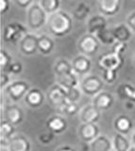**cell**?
Wrapping results in <instances>:
<instances>
[{
	"instance_id": "obj_6",
	"label": "cell",
	"mask_w": 135,
	"mask_h": 151,
	"mask_svg": "<svg viewBox=\"0 0 135 151\" xmlns=\"http://www.w3.org/2000/svg\"><path fill=\"white\" fill-rule=\"evenodd\" d=\"M30 84L26 80H13L11 83L3 90L8 97L12 101V103H16L24 99L26 94L30 90Z\"/></svg>"
},
{
	"instance_id": "obj_34",
	"label": "cell",
	"mask_w": 135,
	"mask_h": 151,
	"mask_svg": "<svg viewBox=\"0 0 135 151\" xmlns=\"http://www.w3.org/2000/svg\"><path fill=\"white\" fill-rule=\"evenodd\" d=\"M82 92L80 87L73 88L67 91V101L71 103H78L82 96Z\"/></svg>"
},
{
	"instance_id": "obj_32",
	"label": "cell",
	"mask_w": 135,
	"mask_h": 151,
	"mask_svg": "<svg viewBox=\"0 0 135 151\" xmlns=\"http://www.w3.org/2000/svg\"><path fill=\"white\" fill-rule=\"evenodd\" d=\"M80 106H78V103H71L68 102L67 104L60 109V110L58 111V113L62 115H64L65 117L66 116H75V115H78V113L80 111Z\"/></svg>"
},
{
	"instance_id": "obj_5",
	"label": "cell",
	"mask_w": 135,
	"mask_h": 151,
	"mask_svg": "<svg viewBox=\"0 0 135 151\" xmlns=\"http://www.w3.org/2000/svg\"><path fill=\"white\" fill-rule=\"evenodd\" d=\"M100 42L96 35L86 33L82 35L78 41L77 47L80 54L85 55L87 57H92L96 55L100 48Z\"/></svg>"
},
{
	"instance_id": "obj_36",
	"label": "cell",
	"mask_w": 135,
	"mask_h": 151,
	"mask_svg": "<svg viewBox=\"0 0 135 151\" xmlns=\"http://www.w3.org/2000/svg\"><path fill=\"white\" fill-rule=\"evenodd\" d=\"M102 78L105 81V83L108 84H113L118 77V72L114 71H102Z\"/></svg>"
},
{
	"instance_id": "obj_44",
	"label": "cell",
	"mask_w": 135,
	"mask_h": 151,
	"mask_svg": "<svg viewBox=\"0 0 135 151\" xmlns=\"http://www.w3.org/2000/svg\"><path fill=\"white\" fill-rule=\"evenodd\" d=\"M130 141H131L132 146H134V147H135V129L132 131L131 136H130Z\"/></svg>"
},
{
	"instance_id": "obj_33",
	"label": "cell",
	"mask_w": 135,
	"mask_h": 151,
	"mask_svg": "<svg viewBox=\"0 0 135 151\" xmlns=\"http://www.w3.org/2000/svg\"><path fill=\"white\" fill-rule=\"evenodd\" d=\"M12 63L13 61L11 55L7 50L2 48L0 50V69H1V72H7Z\"/></svg>"
},
{
	"instance_id": "obj_3",
	"label": "cell",
	"mask_w": 135,
	"mask_h": 151,
	"mask_svg": "<svg viewBox=\"0 0 135 151\" xmlns=\"http://www.w3.org/2000/svg\"><path fill=\"white\" fill-rule=\"evenodd\" d=\"M48 14L39 3H33L27 11V24L30 29L38 30L47 24Z\"/></svg>"
},
{
	"instance_id": "obj_28",
	"label": "cell",
	"mask_w": 135,
	"mask_h": 151,
	"mask_svg": "<svg viewBox=\"0 0 135 151\" xmlns=\"http://www.w3.org/2000/svg\"><path fill=\"white\" fill-rule=\"evenodd\" d=\"M15 134V126H13L5 119H2L1 123H0V139L9 141Z\"/></svg>"
},
{
	"instance_id": "obj_4",
	"label": "cell",
	"mask_w": 135,
	"mask_h": 151,
	"mask_svg": "<svg viewBox=\"0 0 135 151\" xmlns=\"http://www.w3.org/2000/svg\"><path fill=\"white\" fill-rule=\"evenodd\" d=\"M125 63V55L111 50V52L103 54L98 59V66L102 71H114L119 72Z\"/></svg>"
},
{
	"instance_id": "obj_9",
	"label": "cell",
	"mask_w": 135,
	"mask_h": 151,
	"mask_svg": "<svg viewBox=\"0 0 135 151\" xmlns=\"http://www.w3.org/2000/svg\"><path fill=\"white\" fill-rule=\"evenodd\" d=\"M78 137L83 144H90L100 133L99 126L97 123H80L78 127Z\"/></svg>"
},
{
	"instance_id": "obj_14",
	"label": "cell",
	"mask_w": 135,
	"mask_h": 151,
	"mask_svg": "<svg viewBox=\"0 0 135 151\" xmlns=\"http://www.w3.org/2000/svg\"><path fill=\"white\" fill-rule=\"evenodd\" d=\"M101 112L92 103L84 105L78 113V119L80 123H97L101 118Z\"/></svg>"
},
{
	"instance_id": "obj_22",
	"label": "cell",
	"mask_w": 135,
	"mask_h": 151,
	"mask_svg": "<svg viewBox=\"0 0 135 151\" xmlns=\"http://www.w3.org/2000/svg\"><path fill=\"white\" fill-rule=\"evenodd\" d=\"M56 83H58L66 91H68L70 89L80 87V77L74 71H72L70 73L64 74L62 76H60V77H56Z\"/></svg>"
},
{
	"instance_id": "obj_17",
	"label": "cell",
	"mask_w": 135,
	"mask_h": 151,
	"mask_svg": "<svg viewBox=\"0 0 135 151\" xmlns=\"http://www.w3.org/2000/svg\"><path fill=\"white\" fill-rule=\"evenodd\" d=\"M114 103V96L108 91H102L97 96L93 97L92 104L100 111H108Z\"/></svg>"
},
{
	"instance_id": "obj_41",
	"label": "cell",
	"mask_w": 135,
	"mask_h": 151,
	"mask_svg": "<svg viewBox=\"0 0 135 151\" xmlns=\"http://www.w3.org/2000/svg\"><path fill=\"white\" fill-rule=\"evenodd\" d=\"M11 7L10 0H0V13L4 14L6 13Z\"/></svg>"
},
{
	"instance_id": "obj_12",
	"label": "cell",
	"mask_w": 135,
	"mask_h": 151,
	"mask_svg": "<svg viewBox=\"0 0 135 151\" xmlns=\"http://www.w3.org/2000/svg\"><path fill=\"white\" fill-rule=\"evenodd\" d=\"M72 67L73 71L75 72L78 77H85L89 75L91 68H92V60L89 57L85 55L80 54L76 56L72 60Z\"/></svg>"
},
{
	"instance_id": "obj_2",
	"label": "cell",
	"mask_w": 135,
	"mask_h": 151,
	"mask_svg": "<svg viewBox=\"0 0 135 151\" xmlns=\"http://www.w3.org/2000/svg\"><path fill=\"white\" fill-rule=\"evenodd\" d=\"M105 81L97 75H87L85 77L81 78L80 83V89L82 93L86 96L95 97L99 93L104 91Z\"/></svg>"
},
{
	"instance_id": "obj_7",
	"label": "cell",
	"mask_w": 135,
	"mask_h": 151,
	"mask_svg": "<svg viewBox=\"0 0 135 151\" xmlns=\"http://www.w3.org/2000/svg\"><path fill=\"white\" fill-rule=\"evenodd\" d=\"M27 29L25 26L18 22L8 24L3 31V40L11 44H19V42L27 34Z\"/></svg>"
},
{
	"instance_id": "obj_26",
	"label": "cell",
	"mask_w": 135,
	"mask_h": 151,
	"mask_svg": "<svg viewBox=\"0 0 135 151\" xmlns=\"http://www.w3.org/2000/svg\"><path fill=\"white\" fill-rule=\"evenodd\" d=\"M53 71L55 74V77H60L64 74L70 73L73 71L72 67V63L70 60H68L66 59H59L56 60V63L54 64Z\"/></svg>"
},
{
	"instance_id": "obj_1",
	"label": "cell",
	"mask_w": 135,
	"mask_h": 151,
	"mask_svg": "<svg viewBox=\"0 0 135 151\" xmlns=\"http://www.w3.org/2000/svg\"><path fill=\"white\" fill-rule=\"evenodd\" d=\"M46 25L52 35L56 37H63L71 31L73 21L70 14L60 9L52 14H49Z\"/></svg>"
},
{
	"instance_id": "obj_8",
	"label": "cell",
	"mask_w": 135,
	"mask_h": 151,
	"mask_svg": "<svg viewBox=\"0 0 135 151\" xmlns=\"http://www.w3.org/2000/svg\"><path fill=\"white\" fill-rule=\"evenodd\" d=\"M47 99L50 105L59 111L65 104L68 103L67 91L58 83H55L48 89Z\"/></svg>"
},
{
	"instance_id": "obj_18",
	"label": "cell",
	"mask_w": 135,
	"mask_h": 151,
	"mask_svg": "<svg viewBox=\"0 0 135 151\" xmlns=\"http://www.w3.org/2000/svg\"><path fill=\"white\" fill-rule=\"evenodd\" d=\"M9 151H30L31 143L24 134L16 133L8 143Z\"/></svg>"
},
{
	"instance_id": "obj_38",
	"label": "cell",
	"mask_w": 135,
	"mask_h": 151,
	"mask_svg": "<svg viewBox=\"0 0 135 151\" xmlns=\"http://www.w3.org/2000/svg\"><path fill=\"white\" fill-rule=\"evenodd\" d=\"M23 71V65L19 61H13V63L10 65L7 73L11 75H20Z\"/></svg>"
},
{
	"instance_id": "obj_23",
	"label": "cell",
	"mask_w": 135,
	"mask_h": 151,
	"mask_svg": "<svg viewBox=\"0 0 135 151\" xmlns=\"http://www.w3.org/2000/svg\"><path fill=\"white\" fill-rule=\"evenodd\" d=\"M113 31L116 42H126V44H128V42L131 39L133 34L132 30L128 27L127 24H119V25L113 27Z\"/></svg>"
},
{
	"instance_id": "obj_25",
	"label": "cell",
	"mask_w": 135,
	"mask_h": 151,
	"mask_svg": "<svg viewBox=\"0 0 135 151\" xmlns=\"http://www.w3.org/2000/svg\"><path fill=\"white\" fill-rule=\"evenodd\" d=\"M55 47V42L51 37L46 34L39 36L38 39V51L42 55L47 56L52 53Z\"/></svg>"
},
{
	"instance_id": "obj_24",
	"label": "cell",
	"mask_w": 135,
	"mask_h": 151,
	"mask_svg": "<svg viewBox=\"0 0 135 151\" xmlns=\"http://www.w3.org/2000/svg\"><path fill=\"white\" fill-rule=\"evenodd\" d=\"M113 151H129L132 147L130 138H129L127 135L117 133V132L113 136Z\"/></svg>"
},
{
	"instance_id": "obj_43",
	"label": "cell",
	"mask_w": 135,
	"mask_h": 151,
	"mask_svg": "<svg viewBox=\"0 0 135 151\" xmlns=\"http://www.w3.org/2000/svg\"><path fill=\"white\" fill-rule=\"evenodd\" d=\"M124 107L127 109L128 111H131V110H133L134 107H135V103H133L131 101H129V100H126L125 104H124Z\"/></svg>"
},
{
	"instance_id": "obj_21",
	"label": "cell",
	"mask_w": 135,
	"mask_h": 151,
	"mask_svg": "<svg viewBox=\"0 0 135 151\" xmlns=\"http://www.w3.org/2000/svg\"><path fill=\"white\" fill-rule=\"evenodd\" d=\"M87 33L96 35L99 31L107 28V19L102 14H96L88 19L87 24Z\"/></svg>"
},
{
	"instance_id": "obj_11",
	"label": "cell",
	"mask_w": 135,
	"mask_h": 151,
	"mask_svg": "<svg viewBox=\"0 0 135 151\" xmlns=\"http://www.w3.org/2000/svg\"><path fill=\"white\" fill-rule=\"evenodd\" d=\"M38 39L37 36L33 33H27L19 42V51L24 56H33L38 52Z\"/></svg>"
},
{
	"instance_id": "obj_16",
	"label": "cell",
	"mask_w": 135,
	"mask_h": 151,
	"mask_svg": "<svg viewBox=\"0 0 135 151\" xmlns=\"http://www.w3.org/2000/svg\"><path fill=\"white\" fill-rule=\"evenodd\" d=\"M122 6V0H97V8L103 16H114Z\"/></svg>"
},
{
	"instance_id": "obj_40",
	"label": "cell",
	"mask_w": 135,
	"mask_h": 151,
	"mask_svg": "<svg viewBox=\"0 0 135 151\" xmlns=\"http://www.w3.org/2000/svg\"><path fill=\"white\" fill-rule=\"evenodd\" d=\"M16 6L22 9H29L32 4H33V0H13Z\"/></svg>"
},
{
	"instance_id": "obj_35",
	"label": "cell",
	"mask_w": 135,
	"mask_h": 151,
	"mask_svg": "<svg viewBox=\"0 0 135 151\" xmlns=\"http://www.w3.org/2000/svg\"><path fill=\"white\" fill-rule=\"evenodd\" d=\"M55 135L53 132H51L49 130H47L46 132H43V133L39 134L38 136V141L41 145H48L53 142L54 138H55Z\"/></svg>"
},
{
	"instance_id": "obj_29",
	"label": "cell",
	"mask_w": 135,
	"mask_h": 151,
	"mask_svg": "<svg viewBox=\"0 0 135 151\" xmlns=\"http://www.w3.org/2000/svg\"><path fill=\"white\" fill-rule=\"evenodd\" d=\"M96 38L98 39L100 42V44L104 45H113L116 40L113 35V28H105V29L99 31L97 34H96Z\"/></svg>"
},
{
	"instance_id": "obj_42",
	"label": "cell",
	"mask_w": 135,
	"mask_h": 151,
	"mask_svg": "<svg viewBox=\"0 0 135 151\" xmlns=\"http://www.w3.org/2000/svg\"><path fill=\"white\" fill-rule=\"evenodd\" d=\"M55 151H77V150L75 149V147H73L72 145H60L59 147L56 148Z\"/></svg>"
},
{
	"instance_id": "obj_47",
	"label": "cell",
	"mask_w": 135,
	"mask_h": 151,
	"mask_svg": "<svg viewBox=\"0 0 135 151\" xmlns=\"http://www.w3.org/2000/svg\"><path fill=\"white\" fill-rule=\"evenodd\" d=\"M133 63H134V65H135V52H134V55H133Z\"/></svg>"
},
{
	"instance_id": "obj_10",
	"label": "cell",
	"mask_w": 135,
	"mask_h": 151,
	"mask_svg": "<svg viewBox=\"0 0 135 151\" xmlns=\"http://www.w3.org/2000/svg\"><path fill=\"white\" fill-rule=\"evenodd\" d=\"M4 119L10 122L13 126H18L23 123L25 118V113L23 109L16 103H10L2 107Z\"/></svg>"
},
{
	"instance_id": "obj_30",
	"label": "cell",
	"mask_w": 135,
	"mask_h": 151,
	"mask_svg": "<svg viewBox=\"0 0 135 151\" xmlns=\"http://www.w3.org/2000/svg\"><path fill=\"white\" fill-rule=\"evenodd\" d=\"M91 12V7L89 4L85 2H81L77 6V8L74 9L73 16L78 21H84L89 16Z\"/></svg>"
},
{
	"instance_id": "obj_13",
	"label": "cell",
	"mask_w": 135,
	"mask_h": 151,
	"mask_svg": "<svg viewBox=\"0 0 135 151\" xmlns=\"http://www.w3.org/2000/svg\"><path fill=\"white\" fill-rule=\"evenodd\" d=\"M45 127L47 130L53 132L54 134H60L67 129L68 123L67 119L64 115L60 114H54L50 116L45 122Z\"/></svg>"
},
{
	"instance_id": "obj_39",
	"label": "cell",
	"mask_w": 135,
	"mask_h": 151,
	"mask_svg": "<svg viewBox=\"0 0 135 151\" xmlns=\"http://www.w3.org/2000/svg\"><path fill=\"white\" fill-rule=\"evenodd\" d=\"M126 24H127L128 27L132 30V32H135V11L129 14Z\"/></svg>"
},
{
	"instance_id": "obj_37",
	"label": "cell",
	"mask_w": 135,
	"mask_h": 151,
	"mask_svg": "<svg viewBox=\"0 0 135 151\" xmlns=\"http://www.w3.org/2000/svg\"><path fill=\"white\" fill-rule=\"evenodd\" d=\"M11 83V74L7 72H1L0 73V88L3 91L5 90L7 86H9Z\"/></svg>"
},
{
	"instance_id": "obj_19",
	"label": "cell",
	"mask_w": 135,
	"mask_h": 151,
	"mask_svg": "<svg viewBox=\"0 0 135 151\" xmlns=\"http://www.w3.org/2000/svg\"><path fill=\"white\" fill-rule=\"evenodd\" d=\"M113 127L117 133L128 135L133 131V121L128 115L118 114L113 120Z\"/></svg>"
},
{
	"instance_id": "obj_31",
	"label": "cell",
	"mask_w": 135,
	"mask_h": 151,
	"mask_svg": "<svg viewBox=\"0 0 135 151\" xmlns=\"http://www.w3.org/2000/svg\"><path fill=\"white\" fill-rule=\"evenodd\" d=\"M39 4L48 15L60 11V0H39Z\"/></svg>"
},
{
	"instance_id": "obj_15",
	"label": "cell",
	"mask_w": 135,
	"mask_h": 151,
	"mask_svg": "<svg viewBox=\"0 0 135 151\" xmlns=\"http://www.w3.org/2000/svg\"><path fill=\"white\" fill-rule=\"evenodd\" d=\"M26 105L30 109H39L44 105L45 96L39 88H31L24 98Z\"/></svg>"
},
{
	"instance_id": "obj_27",
	"label": "cell",
	"mask_w": 135,
	"mask_h": 151,
	"mask_svg": "<svg viewBox=\"0 0 135 151\" xmlns=\"http://www.w3.org/2000/svg\"><path fill=\"white\" fill-rule=\"evenodd\" d=\"M117 92L121 98L124 100H129L135 103V85H132L130 83H124L121 84Z\"/></svg>"
},
{
	"instance_id": "obj_46",
	"label": "cell",
	"mask_w": 135,
	"mask_h": 151,
	"mask_svg": "<svg viewBox=\"0 0 135 151\" xmlns=\"http://www.w3.org/2000/svg\"><path fill=\"white\" fill-rule=\"evenodd\" d=\"M129 151H135V147H134V146H132V147L130 148V150H129Z\"/></svg>"
},
{
	"instance_id": "obj_20",
	"label": "cell",
	"mask_w": 135,
	"mask_h": 151,
	"mask_svg": "<svg viewBox=\"0 0 135 151\" xmlns=\"http://www.w3.org/2000/svg\"><path fill=\"white\" fill-rule=\"evenodd\" d=\"M89 151H113V138L106 134H100L89 144Z\"/></svg>"
},
{
	"instance_id": "obj_45",
	"label": "cell",
	"mask_w": 135,
	"mask_h": 151,
	"mask_svg": "<svg viewBox=\"0 0 135 151\" xmlns=\"http://www.w3.org/2000/svg\"><path fill=\"white\" fill-rule=\"evenodd\" d=\"M0 151H9L8 147H0Z\"/></svg>"
}]
</instances>
